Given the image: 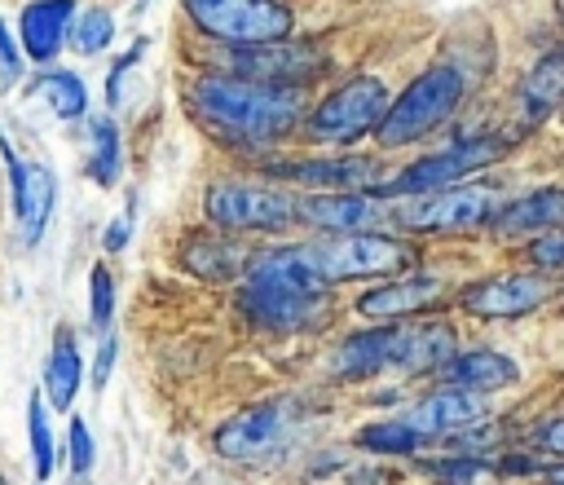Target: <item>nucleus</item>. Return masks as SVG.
I'll list each match as a JSON object with an SVG mask.
<instances>
[{"instance_id":"nucleus-32","label":"nucleus","mask_w":564,"mask_h":485,"mask_svg":"<svg viewBox=\"0 0 564 485\" xmlns=\"http://www.w3.org/2000/svg\"><path fill=\"white\" fill-rule=\"evenodd\" d=\"M529 260H533L542 273L564 278V229H551V234L533 238V242H529Z\"/></svg>"},{"instance_id":"nucleus-6","label":"nucleus","mask_w":564,"mask_h":485,"mask_svg":"<svg viewBox=\"0 0 564 485\" xmlns=\"http://www.w3.org/2000/svg\"><path fill=\"white\" fill-rule=\"evenodd\" d=\"M507 150H511V141H507V137H489V132L467 137V141H454V146H445V150H436V154H423L419 163H410V168L397 172L392 181H383L379 194H410V198H419V194L449 190V185H458L463 176H471V172L498 163Z\"/></svg>"},{"instance_id":"nucleus-5","label":"nucleus","mask_w":564,"mask_h":485,"mask_svg":"<svg viewBox=\"0 0 564 485\" xmlns=\"http://www.w3.org/2000/svg\"><path fill=\"white\" fill-rule=\"evenodd\" d=\"M185 13L198 31L234 48L278 44L291 35V9L282 0H185Z\"/></svg>"},{"instance_id":"nucleus-19","label":"nucleus","mask_w":564,"mask_h":485,"mask_svg":"<svg viewBox=\"0 0 564 485\" xmlns=\"http://www.w3.org/2000/svg\"><path fill=\"white\" fill-rule=\"evenodd\" d=\"M22 48L35 57V62H53L66 31H75V0H35L22 9Z\"/></svg>"},{"instance_id":"nucleus-30","label":"nucleus","mask_w":564,"mask_h":485,"mask_svg":"<svg viewBox=\"0 0 564 485\" xmlns=\"http://www.w3.org/2000/svg\"><path fill=\"white\" fill-rule=\"evenodd\" d=\"M110 35H115V22H110L106 9H84L75 18V31H70V40H75L79 53H101L110 44Z\"/></svg>"},{"instance_id":"nucleus-10","label":"nucleus","mask_w":564,"mask_h":485,"mask_svg":"<svg viewBox=\"0 0 564 485\" xmlns=\"http://www.w3.org/2000/svg\"><path fill=\"white\" fill-rule=\"evenodd\" d=\"M203 212L225 229H286L300 220V203L269 185H242V181H216L203 194Z\"/></svg>"},{"instance_id":"nucleus-17","label":"nucleus","mask_w":564,"mask_h":485,"mask_svg":"<svg viewBox=\"0 0 564 485\" xmlns=\"http://www.w3.org/2000/svg\"><path fill=\"white\" fill-rule=\"evenodd\" d=\"M0 150L9 159V172H13V198H18V220H22V238L26 242H40L44 234V220L53 212V172L44 163H22L9 141L0 137Z\"/></svg>"},{"instance_id":"nucleus-1","label":"nucleus","mask_w":564,"mask_h":485,"mask_svg":"<svg viewBox=\"0 0 564 485\" xmlns=\"http://www.w3.org/2000/svg\"><path fill=\"white\" fill-rule=\"evenodd\" d=\"M238 309L269 331H304L326 317V278L304 247H278L251 260Z\"/></svg>"},{"instance_id":"nucleus-29","label":"nucleus","mask_w":564,"mask_h":485,"mask_svg":"<svg viewBox=\"0 0 564 485\" xmlns=\"http://www.w3.org/2000/svg\"><path fill=\"white\" fill-rule=\"evenodd\" d=\"M26 428H31V467H35V481H48L53 476V428H48V410L40 401V392H31V406H26Z\"/></svg>"},{"instance_id":"nucleus-38","label":"nucleus","mask_w":564,"mask_h":485,"mask_svg":"<svg viewBox=\"0 0 564 485\" xmlns=\"http://www.w3.org/2000/svg\"><path fill=\"white\" fill-rule=\"evenodd\" d=\"M110 362H115V340H106V344H101V353H97V370H93V384H97V388H106Z\"/></svg>"},{"instance_id":"nucleus-27","label":"nucleus","mask_w":564,"mask_h":485,"mask_svg":"<svg viewBox=\"0 0 564 485\" xmlns=\"http://www.w3.org/2000/svg\"><path fill=\"white\" fill-rule=\"evenodd\" d=\"M357 445L375 450V454H414L423 445V436L405 419H379V423H366L357 432Z\"/></svg>"},{"instance_id":"nucleus-33","label":"nucleus","mask_w":564,"mask_h":485,"mask_svg":"<svg viewBox=\"0 0 564 485\" xmlns=\"http://www.w3.org/2000/svg\"><path fill=\"white\" fill-rule=\"evenodd\" d=\"M70 472L75 476H88L93 467V436H88V423L84 419H70Z\"/></svg>"},{"instance_id":"nucleus-18","label":"nucleus","mask_w":564,"mask_h":485,"mask_svg":"<svg viewBox=\"0 0 564 485\" xmlns=\"http://www.w3.org/2000/svg\"><path fill=\"white\" fill-rule=\"evenodd\" d=\"M300 220L330 229V234H361L383 220V207L370 194H308L300 198Z\"/></svg>"},{"instance_id":"nucleus-31","label":"nucleus","mask_w":564,"mask_h":485,"mask_svg":"<svg viewBox=\"0 0 564 485\" xmlns=\"http://www.w3.org/2000/svg\"><path fill=\"white\" fill-rule=\"evenodd\" d=\"M93 309H88V317H93V331H106L110 326V313H115V282H110V269L106 265H93Z\"/></svg>"},{"instance_id":"nucleus-3","label":"nucleus","mask_w":564,"mask_h":485,"mask_svg":"<svg viewBox=\"0 0 564 485\" xmlns=\"http://www.w3.org/2000/svg\"><path fill=\"white\" fill-rule=\"evenodd\" d=\"M454 331L445 322H423V326H375L361 335H348L335 357L330 370L339 379H370L383 370H441L458 348H454Z\"/></svg>"},{"instance_id":"nucleus-39","label":"nucleus","mask_w":564,"mask_h":485,"mask_svg":"<svg viewBox=\"0 0 564 485\" xmlns=\"http://www.w3.org/2000/svg\"><path fill=\"white\" fill-rule=\"evenodd\" d=\"M348 485H392V481H388V472L361 467V472H352V476H348Z\"/></svg>"},{"instance_id":"nucleus-26","label":"nucleus","mask_w":564,"mask_h":485,"mask_svg":"<svg viewBox=\"0 0 564 485\" xmlns=\"http://www.w3.org/2000/svg\"><path fill=\"white\" fill-rule=\"evenodd\" d=\"M35 93L48 101V110H53L57 119H79V115L88 110V88H84V79H75L70 71H48V75L35 84Z\"/></svg>"},{"instance_id":"nucleus-9","label":"nucleus","mask_w":564,"mask_h":485,"mask_svg":"<svg viewBox=\"0 0 564 485\" xmlns=\"http://www.w3.org/2000/svg\"><path fill=\"white\" fill-rule=\"evenodd\" d=\"M392 101L388 88L375 75H357L348 84H339L313 115H308V132L317 141H357L366 132H379V123L388 119Z\"/></svg>"},{"instance_id":"nucleus-22","label":"nucleus","mask_w":564,"mask_h":485,"mask_svg":"<svg viewBox=\"0 0 564 485\" xmlns=\"http://www.w3.org/2000/svg\"><path fill=\"white\" fill-rule=\"evenodd\" d=\"M560 97H564V48H551L524 75V84H520V110H524L529 123H538V119H546L560 106Z\"/></svg>"},{"instance_id":"nucleus-14","label":"nucleus","mask_w":564,"mask_h":485,"mask_svg":"<svg viewBox=\"0 0 564 485\" xmlns=\"http://www.w3.org/2000/svg\"><path fill=\"white\" fill-rule=\"evenodd\" d=\"M405 423H410L423 441H432V436H458V432L485 423V401H480L476 392H463V388H436V392H427V397L405 414Z\"/></svg>"},{"instance_id":"nucleus-11","label":"nucleus","mask_w":564,"mask_h":485,"mask_svg":"<svg viewBox=\"0 0 564 485\" xmlns=\"http://www.w3.org/2000/svg\"><path fill=\"white\" fill-rule=\"evenodd\" d=\"M555 300L551 273H494L463 287L458 309L471 317H529Z\"/></svg>"},{"instance_id":"nucleus-4","label":"nucleus","mask_w":564,"mask_h":485,"mask_svg":"<svg viewBox=\"0 0 564 485\" xmlns=\"http://www.w3.org/2000/svg\"><path fill=\"white\" fill-rule=\"evenodd\" d=\"M458 101H463V75L454 66H427L423 75H414L405 84V93L392 101V110H388V119L379 123L375 137L388 150L410 146L419 137H427L432 128H441L458 110Z\"/></svg>"},{"instance_id":"nucleus-13","label":"nucleus","mask_w":564,"mask_h":485,"mask_svg":"<svg viewBox=\"0 0 564 485\" xmlns=\"http://www.w3.org/2000/svg\"><path fill=\"white\" fill-rule=\"evenodd\" d=\"M234 75L242 79H260V84H282L295 88V79H308L322 71V53L304 48V44H256V48H234Z\"/></svg>"},{"instance_id":"nucleus-7","label":"nucleus","mask_w":564,"mask_h":485,"mask_svg":"<svg viewBox=\"0 0 564 485\" xmlns=\"http://www.w3.org/2000/svg\"><path fill=\"white\" fill-rule=\"evenodd\" d=\"M308 260L317 265V273L326 282H348V278H379V273H401L414 251L401 238H388L379 229H361V234H339L326 242L304 247Z\"/></svg>"},{"instance_id":"nucleus-28","label":"nucleus","mask_w":564,"mask_h":485,"mask_svg":"<svg viewBox=\"0 0 564 485\" xmlns=\"http://www.w3.org/2000/svg\"><path fill=\"white\" fill-rule=\"evenodd\" d=\"M427 472L441 481V485H498V472L476 459V454H454V459H436L427 463Z\"/></svg>"},{"instance_id":"nucleus-2","label":"nucleus","mask_w":564,"mask_h":485,"mask_svg":"<svg viewBox=\"0 0 564 485\" xmlns=\"http://www.w3.org/2000/svg\"><path fill=\"white\" fill-rule=\"evenodd\" d=\"M189 101L207 128L238 141H278L300 123L304 110V97L295 88L260 84L242 75H203Z\"/></svg>"},{"instance_id":"nucleus-20","label":"nucleus","mask_w":564,"mask_h":485,"mask_svg":"<svg viewBox=\"0 0 564 485\" xmlns=\"http://www.w3.org/2000/svg\"><path fill=\"white\" fill-rule=\"evenodd\" d=\"M494 225L502 234H551V229H564V190L560 185L529 190L524 198L502 203Z\"/></svg>"},{"instance_id":"nucleus-21","label":"nucleus","mask_w":564,"mask_h":485,"mask_svg":"<svg viewBox=\"0 0 564 485\" xmlns=\"http://www.w3.org/2000/svg\"><path fill=\"white\" fill-rule=\"evenodd\" d=\"M278 172L291 176V181H304V185H335V190H348V194L379 181L375 159H308V163H286Z\"/></svg>"},{"instance_id":"nucleus-35","label":"nucleus","mask_w":564,"mask_h":485,"mask_svg":"<svg viewBox=\"0 0 564 485\" xmlns=\"http://www.w3.org/2000/svg\"><path fill=\"white\" fill-rule=\"evenodd\" d=\"M13 79H18V53H13V40L0 22V88H9Z\"/></svg>"},{"instance_id":"nucleus-23","label":"nucleus","mask_w":564,"mask_h":485,"mask_svg":"<svg viewBox=\"0 0 564 485\" xmlns=\"http://www.w3.org/2000/svg\"><path fill=\"white\" fill-rule=\"evenodd\" d=\"M79 379H84V366H79V348L75 340L62 331L53 353H48V366H44V388H48V401L57 410H70L75 392H79Z\"/></svg>"},{"instance_id":"nucleus-15","label":"nucleus","mask_w":564,"mask_h":485,"mask_svg":"<svg viewBox=\"0 0 564 485\" xmlns=\"http://www.w3.org/2000/svg\"><path fill=\"white\" fill-rule=\"evenodd\" d=\"M445 300V282L441 278H427V273H410V278H392L375 291H366L357 300V313L361 317H379V322H401V317H414V313H427L432 304Z\"/></svg>"},{"instance_id":"nucleus-25","label":"nucleus","mask_w":564,"mask_h":485,"mask_svg":"<svg viewBox=\"0 0 564 485\" xmlns=\"http://www.w3.org/2000/svg\"><path fill=\"white\" fill-rule=\"evenodd\" d=\"M88 176L97 185H115L119 181V132H115V123L106 115L88 123Z\"/></svg>"},{"instance_id":"nucleus-12","label":"nucleus","mask_w":564,"mask_h":485,"mask_svg":"<svg viewBox=\"0 0 564 485\" xmlns=\"http://www.w3.org/2000/svg\"><path fill=\"white\" fill-rule=\"evenodd\" d=\"M291 432H295L291 406L286 401H264V406H247L229 423H220L216 450L225 459H238V463H260V459L286 450Z\"/></svg>"},{"instance_id":"nucleus-24","label":"nucleus","mask_w":564,"mask_h":485,"mask_svg":"<svg viewBox=\"0 0 564 485\" xmlns=\"http://www.w3.org/2000/svg\"><path fill=\"white\" fill-rule=\"evenodd\" d=\"M181 260H185V269H189L194 278H212V282H225V278H234V273L247 265L242 247H234V242H225V238H194Z\"/></svg>"},{"instance_id":"nucleus-16","label":"nucleus","mask_w":564,"mask_h":485,"mask_svg":"<svg viewBox=\"0 0 564 485\" xmlns=\"http://www.w3.org/2000/svg\"><path fill=\"white\" fill-rule=\"evenodd\" d=\"M441 379H445V388H463V392L485 397V392L511 388L520 379V366L498 348H467L441 366Z\"/></svg>"},{"instance_id":"nucleus-41","label":"nucleus","mask_w":564,"mask_h":485,"mask_svg":"<svg viewBox=\"0 0 564 485\" xmlns=\"http://www.w3.org/2000/svg\"><path fill=\"white\" fill-rule=\"evenodd\" d=\"M555 9H560V22H564V0H555Z\"/></svg>"},{"instance_id":"nucleus-8","label":"nucleus","mask_w":564,"mask_h":485,"mask_svg":"<svg viewBox=\"0 0 564 485\" xmlns=\"http://www.w3.org/2000/svg\"><path fill=\"white\" fill-rule=\"evenodd\" d=\"M498 212H502V194L494 185H449V190L401 203L397 220L419 234H463V229L494 225Z\"/></svg>"},{"instance_id":"nucleus-36","label":"nucleus","mask_w":564,"mask_h":485,"mask_svg":"<svg viewBox=\"0 0 564 485\" xmlns=\"http://www.w3.org/2000/svg\"><path fill=\"white\" fill-rule=\"evenodd\" d=\"M141 53H145V40H137V44H132V48H128V53L115 62V75H110V88H106V93H110V101H123V97H119V79L128 75V66H132Z\"/></svg>"},{"instance_id":"nucleus-37","label":"nucleus","mask_w":564,"mask_h":485,"mask_svg":"<svg viewBox=\"0 0 564 485\" xmlns=\"http://www.w3.org/2000/svg\"><path fill=\"white\" fill-rule=\"evenodd\" d=\"M128 229H132V212H123L110 229H106V251H123V242H128Z\"/></svg>"},{"instance_id":"nucleus-40","label":"nucleus","mask_w":564,"mask_h":485,"mask_svg":"<svg viewBox=\"0 0 564 485\" xmlns=\"http://www.w3.org/2000/svg\"><path fill=\"white\" fill-rule=\"evenodd\" d=\"M542 485H564V463L546 467V472H542Z\"/></svg>"},{"instance_id":"nucleus-34","label":"nucleus","mask_w":564,"mask_h":485,"mask_svg":"<svg viewBox=\"0 0 564 485\" xmlns=\"http://www.w3.org/2000/svg\"><path fill=\"white\" fill-rule=\"evenodd\" d=\"M538 450L564 459V414H555L551 423H542V432H538Z\"/></svg>"}]
</instances>
